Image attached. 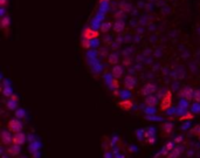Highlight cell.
I'll use <instances>...</instances> for the list:
<instances>
[{
    "instance_id": "obj_1",
    "label": "cell",
    "mask_w": 200,
    "mask_h": 158,
    "mask_svg": "<svg viewBox=\"0 0 200 158\" xmlns=\"http://www.w3.org/2000/svg\"><path fill=\"white\" fill-rule=\"evenodd\" d=\"M24 125H22V123L19 118H13V119H9L8 122V130L16 134V132H21Z\"/></svg>"
},
{
    "instance_id": "obj_2",
    "label": "cell",
    "mask_w": 200,
    "mask_h": 158,
    "mask_svg": "<svg viewBox=\"0 0 200 158\" xmlns=\"http://www.w3.org/2000/svg\"><path fill=\"white\" fill-rule=\"evenodd\" d=\"M100 33L97 31H94L93 28H87L83 31V39H87V40H92V39H96L98 38Z\"/></svg>"
},
{
    "instance_id": "obj_3",
    "label": "cell",
    "mask_w": 200,
    "mask_h": 158,
    "mask_svg": "<svg viewBox=\"0 0 200 158\" xmlns=\"http://www.w3.org/2000/svg\"><path fill=\"white\" fill-rule=\"evenodd\" d=\"M26 135L21 131V132H16L13 135V144H18V145H22L26 142Z\"/></svg>"
},
{
    "instance_id": "obj_4",
    "label": "cell",
    "mask_w": 200,
    "mask_h": 158,
    "mask_svg": "<svg viewBox=\"0 0 200 158\" xmlns=\"http://www.w3.org/2000/svg\"><path fill=\"white\" fill-rule=\"evenodd\" d=\"M1 140H3V144H5V145L13 144V136L11 135V132L8 130L1 131Z\"/></svg>"
},
{
    "instance_id": "obj_5",
    "label": "cell",
    "mask_w": 200,
    "mask_h": 158,
    "mask_svg": "<svg viewBox=\"0 0 200 158\" xmlns=\"http://www.w3.org/2000/svg\"><path fill=\"white\" fill-rule=\"evenodd\" d=\"M20 146H21V145H18V144H11V145H8L7 153L11 155V156H18V155L21 152Z\"/></svg>"
},
{
    "instance_id": "obj_6",
    "label": "cell",
    "mask_w": 200,
    "mask_h": 158,
    "mask_svg": "<svg viewBox=\"0 0 200 158\" xmlns=\"http://www.w3.org/2000/svg\"><path fill=\"white\" fill-rule=\"evenodd\" d=\"M111 73H113V75H114L115 79H118V77L122 76V74H123V68H122L121 66H118V64H115V66L113 67Z\"/></svg>"
},
{
    "instance_id": "obj_7",
    "label": "cell",
    "mask_w": 200,
    "mask_h": 158,
    "mask_svg": "<svg viewBox=\"0 0 200 158\" xmlns=\"http://www.w3.org/2000/svg\"><path fill=\"white\" fill-rule=\"evenodd\" d=\"M170 104H171V93H167V94H165L164 98H163L161 107H163V109H166L167 107H170Z\"/></svg>"
},
{
    "instance_id": "obj_8",
    "label": "cell",
    "mask_w": 200,
    "mask_h": 158,
    "mask_svg": "<svg viewBox=\"0 0 200 158\" xmlns=\"http://www.w3.org/2000/svg\"><path fill=\"white\" fill-rule=\"evenodd\" d=\"M9 25H11V18H9V15H5L4 18H1V28L4 31L7 29L9 27Z\"/></svg>"
},
{
    "instance_id": "obj_9",
    "label": "cell",
    "mask_w": 200,
    "mask_h": 158,
    "mask_svg": "<svg viewBox=\"0 0 200 158\" xmlns=\"http://www.w3.org/2000/svg\"><path fill=\"white\" fill-rule=\"evenodd\" d=\"M3 95H4L5 97H11V96L13 95L12 88H11L9 85H4V87H3Z\"/></svg>"
},
{
    "instance_id": "obj_10",
    "label": "cell",
    "mask_w": 200,
    "mask_h": 158,
    "mask_svg": "<svg viewBox=\"0 0 200 158\" xmlns=\"http://www.w3.org/2000/svg\"><path fill=\"white\" fill-rule=\"evenodd\" d=\"M7 107H8V109H11V110H16L18 101H14V100L9 98V100L7 101Z\"/></svg>"
},
{
    "instance_id": "obj_11",
    "label": "cell",
    "mask_w": 200,
    "mask_h": 158,
    "mask_svg": "<svg viewBox=\"0 0 200 158\" xmlns=\"http://www.w3.org/2000/svg\"><path fill=\"white\" fill-rule=\"evenodd\" d=\"M155 90H156V87L153 84H148L146 87L144 88V94H150L151 95Z\"/></svg>"
},
{
    "instance_id": "obj_12",
    "label": "cell",
    "mask_w": 200,
    "mask_h": 158,
    "mask_svg": "<svg viewBox=\"0 0 200 158\" xmlns=\"http://www.w3.org/2000/svg\"><path fill=\"white\" fill-rule=\"evenodd\" d=\"M157 98L155 97V96H152V95H150V96H148L146 97V103L149 104V105H151V107H153V105H156L157 104Z\"/></svg>"
},
{
    "instance_id": "obj_13",
    "label": "cell",
    "mask_w": 200,
    "mask_h": 158,
    "mask_svg": "<svg viewBox=\"0 0 200 158\" xmlns=\"http://www.w3.org/2000/svg\"><path fill=\"white\" fill-rule=\"evenodd\" d=\"M193 95H194V92L191 89V88H187V89H185V92H184V96H185L186 100H191V98L193 97Z\"/></svg>"
},
{
    "instance_id": "obj_14",
    "label": "cell",
    "mask_w": 200,
    "mask_h": 158,
    "mask_svg": "<svg viewBox=\"0 0 200 158\" xmlns=\"http://www.w3.org/2000/svg\"><path fill=\"white\" fill-rule=\"evenodd\" d=\"M25 116H26V111H25L24 109H16V111H15V117H16V118L21 119V118H24Z\"/></svg>"
},
{
    "instance_id": "obj_15",
    "label": "cell",
    "mask_w": 200,
    "mask_h": 158,
    "mask_svg": "<svg viewBox=\"0 0 200 158\" xmlns=\"http://www.w3.org/2000/svg\"><path fill=\"white\" fill-rule=\"evenodd\" d=\"M119 105H121V107H122L123 109H126V110H128L129 108L132 107V103H131L130 101H123L122 103H119Z\"/></svg>"
},
{
    "instance_id": "obj_16",
    "label": "cell",
    "mask_w": 200,
    "mask_h": 158,
    "mask_svg": "<svg viewBox=\"0 0 200 158\" xmlns=\"http://www.w3.org/2000/svg\"><path fill=\"white\" fill-rule=\"evenodd\" d=\"M109 62L113 63V64H116V63L118 62V58H117V55H116V54L110 55V58H109Z\"/></svg>"
},
{
    "instance_id": "obj_17",
    "label": "cell",
    "mask_w": 200,
    "mask_h": 158,
    "mask_svg": "<svg viewBox=\"0 0 200 158\" xmlns=\"http://www.w3.org/2000/svg\"><path fill=\"white\" fill-rule=\"evenodd\" d=\"M110 26H111L110 22H105V24H103V25H102V32H108L109 29H110Z\"/></svg>"
},
{
    "instance_id": "obj_18",
    "label": "cell",
    "mask_w": 200,
    "mask_h": 158,
    "mask_svg": "<svg viewBox=\"0 0 200 158\" xmlns=\"http://www.w3.org/2000/svg\"><path fill=\"white\" fill-rule=\"evenodd\" d=\"M193 97H194V100H195L197 102H200V90H195Z\"/></svg>"
},
{
    "instance_id": "obj_19",
    "label": "cell",
    "mask_w": 200,
    "mask_h": 158,
    "mask_svg": "<svg viewBox=\"0 0 200 158\" xmlns=\"http://www.w3.org/2000/svg\"><path fill=\"white\" fill-rule=\"evenodd\" d=\"M82 45H83L84 48H89V47H90V40L83 39V40H82Z\"/></svg>"
},
{
    "instance_id": "obj_20",
    "label": "cell",
    "mask_w": 200,
    "mask_h": 158,
    "mask_svg": "<svg viewBox=\"0 0 200 158\" xmlns=\"http://www.w3.org/2000/svg\"><path fill=\"white\" fill-rule=\"evenodd\" d=\"M172 127H173V124H172V123H166V124H165V131L166 132H170L171 131V129H172Z\"/></svg>"
},
{
    "instance_id": "obj_21",
    "label": "cell",
    "mask_w": 200,
    "mask_h": 158,
    "mask_svg": "<svg viewBox=\"0 0 200 158\" xmlns=\"http://www.w3.org/2000/svg\"><path fill=\"white\" fill-rule=\"evenodd\" d=\"M7 3H8V0H0V6H1V7H5V8H6V6H7Z\"/></svg>"
},
{
    "instance_id": "obj_22",
    "label": "cell",
    "mask_w": 200,
    "mask_h": 158,
    "mask_svg": "<svg viewBox=\"0 0 200 158\" xmlns=\"http://www.w3.org/2000/svg\"><path fill=\"white\" fill-rule=\"evenodd\" d=\"M111 83H113V84H111V85H113V87H114V88H118V81H117V79H114V80H113V82H111Z\"/></svg>"
},
{
    "instance_id": "obj_23",
    "label": "cell",
    "mask_w": 200,
    "mask_h": 158,
    "mask_svg": "<svg viewBox=\"0 0 200 158\" xmlns=\"http://www.w3.org/2000/svg\"><path fill=\"white\" fill-rule=\"evenodd\" d=\"M104 158H114V155L110 153V152H106V153L104 155Z\"/></svg>"
},
{
    "instance_id": "obj_24",
    "label": "cell",
    "mask_w": 200,
    "mask_h": 158,
    "mask_svg": "<svg viewBox=\"0 0 200 158\" xmlns=\"http://www.w3.org/2000/svg\"><path fill=\"white\" fill-rule=\"evenodd\" d=\"M9 98H12V100H14V101H18V102H19V97H18L16 95H14V94H13V95H12Z\"/></svg>"
},
{
    "instance_id": "obj_25",
    "label": "cell",
    "mask_w": 200,
    "mask_h": 158,
    "mask_svg": "<svg viewBox=\"0 0 200 158\" xmlns=\"http://www.w3.org/2000/svg\"><path fill=\"white\" fill-rule=\"evenodd\" d=\"M181 138H183V137H181V136L177 137V138H176V143H180V142H181Z\"/></svg>"
},
{
    "instance_id": "obj_26",
    "label": "cell",
    "mask_w": 200,
    "mask_h": 158,
    "mask_svg": "<svg viewBox=\"0 0 200 158\" xmlns=\"http://www.w3.org/2000/svg\"><path fill=\"white\" fill-rule=\"evenodd\" d=\"M116 158H124V156H121V155H116Z\"/></svg>"
},
{
    "instance_id": "obj_27",
    "label": "cell",
    "mask_w": 200,
    "mask_h": 158,
    "mask_svg": "<svg viewBox=\"0 0 200 158\" xmlns=\"http://www.w3.org/2000/svg\"><path fill=\"white\" fill-rule=\"evenodd\" d=\"M3 158H8V156H6V155L4 153V155H3Z\"/></svg>"
}]
</instances>
